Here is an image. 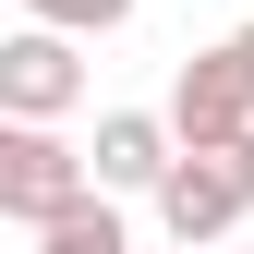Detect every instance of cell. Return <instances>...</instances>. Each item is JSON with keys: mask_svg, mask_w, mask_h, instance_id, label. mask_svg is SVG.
<instances>
[{"mask_svg": "<svg viewBox=\"0 0 254 254\" xmlns=\"http://www.w3.org/2000/svg\"><path fill=\"white\" fill-rule=\"evenodd\" d=\"M242 218H254V133L242 145H182V170L157 182V230L182 254H206L218 230H242Z\"/></svg>", "mask_w": 254, "mask_h": 254, "instance_id": "obj_1", "label": "cell"}, {"mask_svg": "<svg viewBox=\"0 0 254 254\" xmlns=\"http://www.w3.org/2000/svg\"><path fill=\"white\" fill-rule=\"evenodd\" d=\"M85 194H97V157H73L49 121H12V133H0V218L49 230V218H73Z\"/></svg>", "mask_w": 254, "mask_h": 254, "instance_id": "obj_2", "label": "cell"}, {"mask_svg": "<svg viewBox=\"0 0 254 254\" xmlns=\"http://www.w3.org/2000/svg\"><path fill=\"white\" fill-rule=\"evenodd\" d=\"M73 97H85L73 37H61V24H24V37L0 49V109H12V121H61Z\"/></svg>", "mask_w": 254, "mask_h": 254, "instance_id": "obj_3", "label": "cell"}, {"mask_svg": "<svg viewBox=\"0 0 254 254\" xmlns=\"http://www.w3.org/2000/svg\"><path fill=\"white\" fill-rule=\"evenodd\" d=\"M85 157H97V194H157V182L182 170V133H170L157 109H109Z\"/></svg>", "mask_w": 254, "mask_h": 254, "instance_id": "obj_4", "label": "cell"}, {"mask_svg": "<svg viewBox=\"0 0 254 254\" xmlns=\"http://www.w3.org/2000/svg\"><path fill=\"white\" fill-rule=\"evenodd\" d=\"M170 133L182 145H242L254 133V97H242V85H230V61H182V85H170Z\"/></svg>", "mask_w": 254, "mask_h": 254, "instance_id": "obj_5", "label": "cell"}, {"mask_svg": "<svg viewBox=\"0 0 254 254\" xmlns=\"http://www.w3.org/2000/svg\"><path fill=\"white\" fill-rule=\"evenodd\" d=\"M37 254H133V218H121V194H85L73 218H49Z\"/></svg>", "mask_w": 254, "mask_h": 254, "instance_id": "obj_6", "label": "cell"}, {"mask_svg": "<svg viewBox=\"0 0 254 254\" xmlns=\"http://www.w3.org/2000/svg\"><path fill=\"white\" fill-rule=\"evenodd\" d=\"M37 24H61V37H109V24H133V0H24Z\"/></svg>", "mask_w": 254, "mask_h": 254, "instance_id": "obj_7", "label": "cell"}, {"mask_svg": "<svg viewBox=\"0 0 254 254\" xmlns=\"http://www.w3.org/2000/svg\"><path fill=\"white\" fill-rule=\"evenodd\" d=\"M218 61H230V85L254 97V24H230V37H218Z\"/></svg>", "mask_w": 254, "mask_h": 254, "instance_id": "obj_8", "label": "cell"}]
</instances>
